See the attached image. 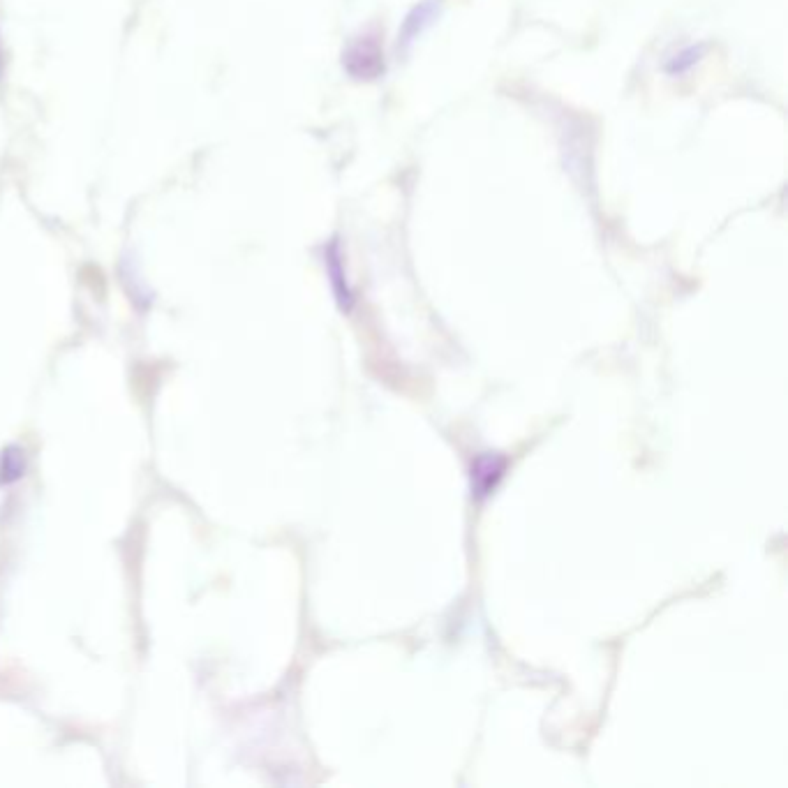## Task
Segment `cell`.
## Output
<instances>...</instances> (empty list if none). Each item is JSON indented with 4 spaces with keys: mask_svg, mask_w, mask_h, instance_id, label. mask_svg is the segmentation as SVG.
<instances>
[{
    "mask_svg": "<svg viewBox=\"0 0 788 788\" xmlns=\"http://www.w3.org/2000/svg\"><path fill=\"white\" fill-rule=\"evenodd\" d=\"M345 70L354 79H377L384 72V56L375 37H361L345 54Z\"/></svg>",
    "mask_w": 788,
    "mask_h": 788,
    "instance_id": "1",
    "label": "cell"
},
{
    "mask_svg": "<svg viewBox=\"0 0 788 788\" xmlns=\"http://www.w3.org/2000/svg\"><path fill=\"white\" fill-rule=\"evenodd\" d=\"M507 460L497 453H483L472 465V495L486 497L497 488V483L504 477Z\"/></svg>",
    "mask_w": 788,
    "mask_h": 788,
    "instance_id": "2",
    "label": "cell"
},
{
    "mask_svg": "<svg viewBox=\"0 0 788 788\" xmlns=\"http://www.w3.org/2000/svg\"><path fill=\"white\" fill-rule=\"evenodd\" d=\"M329 266H331V275H333V285H336V292H338V296H340V303H343V306L349 308V303H352V296H349L347 282L343 280V273H340V259H338L336 248H331Z\"/></svg>",
    "mask_w": 788,
    "mask_h": 788,
    "instance_id": "3",
    "label": "cell"
}]
</instances>
